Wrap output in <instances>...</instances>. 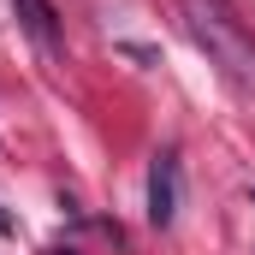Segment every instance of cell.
<instances>
[{
    "instance_id": "obj_6",
    "label": "cell",
    "mask_w": 255,
    "mask_h": 255,
    "mask_svg": "<svg viewBox=\"0 0 255 255\" xmlns=\"http://www.w3.org/2000/svg\"><path fill=\"white\" fill-rule=\"evenodd\" d=\"M250 202H255V184H250Z\"/></svg>"
},
{
    "instance_id": "obj_4",
    "label": "cell",
    "mask_w": 255,
    "mask_h": 255,
    "mask_svg": "<svg viewBox=\"0 0 255 255\" xmlns=\"http://www.w3.org/2000/svg\"><path fill=\"white\" fill-rule=\"evenodd\" d=\"M0 232H12V214H6V208H0Z\"/></svg>"
},
{
    "instance_id": "obj_5",
    "label": "cell",
    "mask_w": 255,
    "mask_h": 255,
    "mask_svg": "<svg viewBox=\"0 0 255 255\" xmlns=\"http://www.w3.org/2000/svg\"><path fill=\"white\" fill-rule=\"evenodd\" d=\"M54 255H71V250H54Z\"/></svg>"
},
{
    "instance_id": "obj_1",
    "label": "cell",
    "mask_w": 255,
    "mask_h": 255,
    "mask_svg": "<svg viewBox=\"0 0 255 255\" xmlns=\"http://www.w3.org/2000/svg\"><path fill=\"white\" fill-rule=\"evenodd\" d=\"M172 220H178V154L160 148V154L148 160V226L166 232Z\"/></svg>"
},
{
    "instance_id": "obj_2",
    "label": "cell",
    "mask_w": 255,
    "mask_h": 255,
    "mask_svg": "<svg viewBox=\"0 0 255 255\" xmlns=\"http://www.w3.org/2000/svg\"><path fill=\"white\" fill-rule=\"evenodd\" d=\"M18 18H24V30L36 36L42 54H60V12L48 0H18Z\"/></svg>"
},
{
    "instance_id": "obj_3",
    "label": "cell",
    "mask_w": 255,
    "mask_h": 255,
    "mask_svg": "<svg viewBox=\"0 0 255 255\" xmlns=\"http://www.w3.org/2000/svg\"><path fill=\"white\" fill-rule=\"evenodd\" d=\"M125 54H130V60H142V65H160V54H154V48H142V42H125Z\"/></svg>"
}]
</instances>
